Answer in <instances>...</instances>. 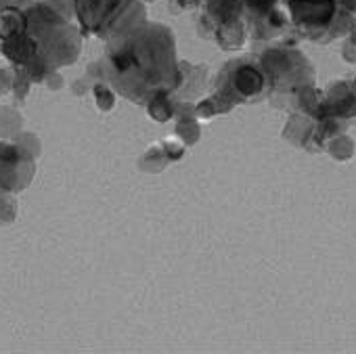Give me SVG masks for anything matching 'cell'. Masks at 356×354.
Segmentation results:
<instances>
[{
	"instance_id": "cell-1",
	"label": "cell",
	"mask_w": 356,
	"mask_h": 354,
	"mask_svg": "<svg viewBox=\"0 0 356 354\" xmlns=\"http://www.w3.org/2000/svg\"><path fill=\"white\" fill-rule=\"evenodd\" d=\"M245 13L262 38L331 42L356 26V0H245Z\"/></svg>"
}]
</instances>
